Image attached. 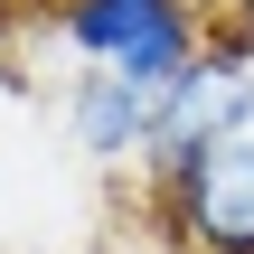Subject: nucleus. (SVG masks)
Segmentation results:
<instances>
[{
	"mask_svg": "<svg viewBox=\"0 0 254 254\" xmlns=\"http://www.w3.org/2000/svg\"><path fill=\"white\" fill-rule=\"evenodd\" d=\"M151 217L179 254H254V132L151 160Z\"/></svg>",
	"mask_w": 254,
	"mask_h": 254,
	"instance_id": "nucleus-1",
	"label": "nucleus"
},
{
	"mask_svg": "<svg viewBox=\"0 0 254 254\" xmlns=\"http://www.w3.org/2000/svg\"><path fill=\"white\" fill-rule=\"evenodd\" d=\"M57 38L75 47V66L170 85L207 47V9L198 0H57Z\"/></svg>",
	"mask_w": 254,
	"mask_h": 254,
	"instance_id": "nucleus-2",
	"label": "nucleus"
},
{
	"mask_svg": "<svg viewBox=\"0 0 254 254\" xmlns=\"http://www.w3.org/2000/svg\"><path fill=\"white\" fill-rule=\"evenodd\" d=\"M236 132H254V28L236 9H217L198 66H179L160 85V141H151V160H179V151H207V141H236Z\"/></svg>",
	"mask_w": 254,
	"mask_h": 254,
	"instance_id": "nucleus-3",
	"label": "nucleus"
},
{
	"mask_svg": "<svg viewBox=\"0 0 254 254\" xmlns=\"http://www.w3.org/2000/svg\"><path fill=\"white\" fill-rule=\"evenodd\" d=\"M66 141H75L85 160H104V170L151 160V141H160V85H151V75H104V66H85V75L66 85Z\"/></svg>",
	"mask_w": 254,
	"mask_h": 254,
	"instance_id": "nucleus-4",
	"label": "nucleus"
}]
</instances>
